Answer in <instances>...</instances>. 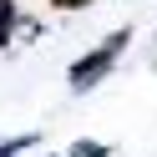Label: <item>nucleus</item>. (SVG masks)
Wrapping results in <instances>:
<instances>
[{
    "label": "nucleus",
    "mask_w": 157,
    "mask_h": 157,
    "mask_svg": "<svg viewBox=\"0 0 157 157\" xmlns=\"http://www.w3.org/2000/svg\"><path fill=\"white\" fill-rule=\"evenodd\" d=\"M122 46H127V31H117V36H112L106 46H96L91 56H81V61L71 66V91H91V86L101 81L106 71H112V61L122 56Z\"/></svg>",
    "instance_id": "f257e3e1"
},
{
    "label": "nucleus",
    "mask_w": 157,
    "mask_h": 157,
    "mask_svg": "<svg viewBox=\"0 0 157 157\" xmlns=\"http://www.w3.org/2000/svg\"><path fill=\"white\" fill-rule=\"evenodd\" d=\"M10 31H15V0H0V46L10 41Z\"/></svg>",
    "instance_id": "f03ea898"
},
{
    "label": "nucleus",
    "mask_w": 157,
    "mask_h": 157,
    "mask_svg": "<svg viewBox=\"0 0 157 157\" xmlns=\"http://www.w3.org/2000/svg\"><path fill=\"white\" fill-rule=\"evenodd\" d=\"M106 152V147H96V142H81V147H76V157H101Z\"/></svg>",
    "instance_id": "7ed1b4c3"
},
{
    "label": "nucleus",
    "mask_w": 157,
    "mask_h": 157,
    "mask_svg": "<svg viewBox=\"0 0 157 157\" xmlns=\"http://www.w3.org/2000/svg\"><path fill=\"white\" fill-rule=\"evenodd\" d=\"M56 10H81V5H91V0H51Z\"/></svg>",
    "instance_id": "20e7f679"
}]
</instances>
